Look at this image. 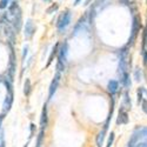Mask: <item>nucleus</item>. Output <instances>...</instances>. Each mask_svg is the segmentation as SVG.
Returning a JSON list of instances; mask_svg holds the SVG:
<instances>
[{
	"label": "nucleus",
	"mask_w": 147,
	"mask_h": 147,
	"mask_svg": "<svg viewBox=\"0 0 147 147\" xmlns=\"http://www.w3.org/2000/svg\"><path fill=\"white\" fill-rule=\"evenodd\" d=\"M67 53H68V44L65 41L61 47L58 50V63H57V69L58 72H63L65 71L66 67V59H67Z\"/></svg>",
	"instance_id": "1"
},
{
	"label": "nucleus",
	"mask_w": 147,
	"mask_h": 147,
	"mask_svg": "<svg viewBox=\"0 0 147 147\" xmlns=\"http://www.w3.org/2000/svg\"><path fill=\"white\" fill-rule=\"evenodd\" d=\"M8 47H9V60H8V79L13 82L14 79V73H16V68H17V63H16V53H14V48H13V44L8 42Z\"/></svg>",
	"instance_id": "2"
},
{
	"label": "nucleus",
	"mask_w": 147,
	"mask_h": 147,
	"mask_svg": "<svg viewBox=\"0 0 147 147\" xmlns=\"http://www.w3.org/2000/svg\"><path fill=\"white\" fill-rule=\"evenodd\" d=\"M69 22H71V12L66 11L63 14L59 16L58 21H57V27L60 32H64L66 30V27L69 25Z\"/></svg>",
	"instance_id": "3"
},
{
	"label": "nucleus",
	"mask_w": 147,
	"mask_h": 147,
	"mask_svg": "<svg viewBox=\"0 0 147 147\" xmlns=\"http://www.w3.org/2000/svg\"><path fill=\"white\" fill-rule=\"evenodd\" d=\"M12 26H13L16 33L18 34L22 27V12H21V8L19 7L17 9V12L14 13V19H13V24H12Z\"/></svg>",
	"instance_id": "4"
},
{
	"label": "nucleus",
	"mask_w": 147,
	"mask_h": 147,
	"mask_svg": "<svg viewBox=\"0 0 147 147\" xmlns=\"http://www.w3.org/2000/svg\"><path fill=\"white\" fill-rule=\"evenodd\" d=\"M60 78H61V74L60 72H57L55 76L51 82V86H50V90H48V99H52V96L54 95V93L57 92V88L59 86V82H60Z\"/></svg>",
	"instance_id": "5"
},
{
	"label": "nucleus",
	"mask_w": 147,
	"mask_h": 147,
	"mask_svg": "<svg viewBox=\"0 0 147 147\" xmlns=\"http://www.w3.org/2000/svg\"><path fill=\"white\" fill-rule=\"evenodd\" d=\"M35 33V26L33 24L32 19H27L26 24H25V27H24V34H25V38L26 39H31L32 36Z\"/></svg>",
	"instance_id": "6"
},
{
	"label": "nucleus",
	"mask_w": 147,
	"mask_h": 147,
	"mask_svg": "<svg viewBox=\"0 0 147 147\" xmlns=\"http://www.w3.org/2000/svg\"><path fill=\"white\" fill-rule=\"evenodd\" d=\"M139 28H140V20L138 17H134L133 18V26H132V34H131V38L128 40V46H131L137 36V33L139 32Z\"/></svg>",
	"instance_id": "7"
},
{
	"label": "nucleus",
	"mask_w": 147,
	"mask_h": 147,
	"mask_svg": "<svg viewBox=\"0 0 147 147\" xmlns=\"http://www.w3.org/2000/svg\"><path fill=\"white\" fill-rule=\"evenodd\" d=\"M4 31H5V35L7 36L8 41H9L11 44H14V42H16V34H17V33H16L13 26H12L9 22H7L6 26H5V28H4Z\"/></svg>",
	"instance_id": "8"
},
{
	"label": "nucleus",
	"mask_w": 147,
	"mask_h": 147,
	"mask_svg": "<svg viewBox=\"0 0 147 147\" xmlns=\"http://www.w3.org/2000/svg\"><path fill=\"white\" fill-rule=\"evenodd\" d=\"M13 100H14V93H7L4 100V105H3V113L6 114L9 111L12 107V104H13Z\"/></svg>",
	"instance_id": "9"
},
{
	"label": "nucleus",
	"mask_w": 147,
	"mask_h": 147,
	"mask_svg": "<svg viewBox=\"0 0 147 147\" xmlns=\"http://www.w3.org/2000/svg\"><path fill=\"white\" fill-rule=\"evenodd\" d=\"M48 113H47V105L45 104L42 107V112H41V117H40V127L42 129H45L48 125Z\"/></svg>",
	"instance_id": "10"
},
{
	"label": "nucleus",
	"mask_w": 147,
	"mask_h": 147,
	"mask_svg": "<svg viewBox=\"0 0 147 147\" xmlns=\"http://www.w3.org/2000/svg\"><path fill=\"white\" fill-rule=\"evenodd\" d=\"M127 122H128V114L126 111H124V108H121L119 112V117L117 119V124L121 125V124H127Z\"/></svg>",
	"instance_id": "11"
},
{
	"label": "nucleus",
	"mask_w": 147,
	"mask_h": 147,
	"mask_svg": "<svg viewBox=\"0 0 147 147\" xmlns=\"http://www.w3.org/2000/svg\"><path fill=\"white\" fill-rule=\"evenodd\" d=\"M86 20H87V13H85V16H84V17H81V18L79 19L78 24H77V25H76V27H74V33H73V35H76V34H78L79 30H82V28H84V26H85V24H86Z\"/></svg>",
	"instance_id": "12"
},
{
	"label": "nucleus",
	"mask_w": 147,
	"mask_h": 147,
	"mask_svg": "<svg viewBox=\"0 0 147 147\" xmlns=\"http://www.w3.org/2000/svg\"><path fill=\"white\" fill-rule=\"evenodd\" d=\"M118 87H119L118 81L111 80V81L108 82V91H109V93H111V94H115L117 91H118Z\"/></svg>",
	"instance_id": "13"
},
{
	"label": "nucleus",
	"mask_w": 147,
	"mask_h": 147,
	"mask_svg": "<svg viewBox=\"0 0 147 147\" xmlns=\"http://www.w3.org/2000/svg\"><path fill=\"white\" fill-rule=\"evenodd\" d=\"M58 50H59V44L57 42L55 45H54V47L52 48V52H51V55H50V58H48V61H47V67L50 66L51 64H52V61H53V59H54V57L58 54Z\"/></svg>",
	"instance_id": "14"
},
{
	"label": "nucleus",
	"mask_w": 147,
	"mask_h": 147,
	"mask_svg": "<svg viewBox=\"0 0 147 147\" xmlns=\"http://www.w3.org/2000/svg\"><path fill=\"white\" fill-rule=\"evenodd\" d=\"M31 91H32V85H31V80L28 78H26L25 80V84H24V94L26 96H28L31 94Z\"/></svg>",
	"instance_id": "15"
},
{
	"label": "nucleus",
	"mask_w": 147,
	"mask_h": 147,
	"mask_svg": "<svg viewBox=\"0 0 147 147\" xmlns=\"http://www.w3.org/2000/svg\"><path fill=\"white\" fill-rule=\"evenodd\" d=\"M139 139H140L139 132L134 133L133 136H132V138H131V140H129V142H128V147H136V145L139 142Z\"/></svg>",
	"instance_id": "16"
},
{
	"label": "nucleus",
	"mask_w": 147,
	"mask_h": 147,
	"mask_svg": "<svg viewBox=\"0 0 147 147\" xmlns=\"http://www.w3.org/2000/svg\"><path fill=\"white\" fill-rule=\"evenodd\" d=\"M7 7H8V13H9L11 16H14V13L17 12V9L19 8V5H18L17 1H12V3H9V5H8Z\"/></svg>",
	"instance_id": "17"
},
{
	"label": "nucleus",
	"mask_w": 147,
	"mask_h": 147,
	"mask_svg": "<svg viewBox=\"0 0 147 147\" xmlns=\"http://www.w3.org/2000/svg\"><path fill=\"white\" fill-rule=\"evenodd\" d=\"M105 134H106V131L105 129H102L101 132H99V134H98V137H96V145H98V147H101L102 146Z\"/></svg>",
	"instance_id": "18"
},
{
	"label": "nucleus",
	"mask_w": 147,
	"mask_h": 147,
	"mask_svg": "<svg viewBox=\"0 0 147 147\" xmlns=\"http://www.w3.org/2000/svg\"><path fill=\"white\" fill-rule=\"evenodd\" d=\"M42 139H44V129H42V128H40V132H39L38 139H36V147H41Z\"/></svg>",
	"instance_id": "19"
},
{
	"label": "nucleus",
	"mask_w": 147,
	"mask_h": 147,
	"mask_svg": "<svg viewBox=\"0 0 147 147\" xmlns=\"http://www.w3.org/2000/svg\"><path fill=\"white\" fill-rule=\"evenodd\" d=\"M114 138H115L114 133H113V132H111V134H109V137H108V140H107V146H106V147H111V146L113 145Z\"/></svg>",
	"instance_id": "20"
},
{
	"label": "nucleus",
	"mask_w": 147,
	"mask_h": 147,
	"mask_svg": "<svg viewBox=\"0 0 147 147\" xmlns=\"http://www.w3.org/2000/svg\"><path fill=\"white\" fill-rule=\"evenodd\" d=\"M139 134H140V139H141V138H144V139H146V140H147V127H145V128L140 129V131H139Z\"/></svg>",
	"instance_id": "21"
},
{
	"label": "nucleus",
	"mask_w": 147,
	"mask_h": 147,
	"mask_svg": "<svg viewBox=\"0 0 147 147\" xmlns=\"http://www.w3.org/2000/svg\"><path fill=\"white\" fill-rule=\"evenodd\" d=\"M27 53H28V46H25L22 50V63H25V59L27 57Z\"/></svg>",
	"instance_id": "22"
},
{
	"label": "nucleus",
	"mask_w": 147,
	"mask_h": 147,
	"mask_svg": "<svg viewBox=\"0 0 147 147\" xmlns=\"http://www.w3.org/2000/svg\"><path fill=\"white\" fill-rule=\"evenodd\" d=\"M57 9H58V4H53L51 7L47 8V13H52V12H54Z\"/></svg>",
	"instance_id": "23"
},
{
	"label": "nucleus",
	"mask_w": 147,
	"mask_h": 147,
	"mask_svg": "<svg viewBox=\"0 0 147 147\" xmlns=\"http://www.w3.org/2000/svg\"><path fill=\"white\" fill-rule=\"evenodd\" d=\"M142 101V88H139L138 91V104H140Z\"/></svg>",
	"instance_id": "24"
},
{
	"label": "nucleus",
	"mask_w": 147,
	"mask_h": 147,
	"mask_svg": "<svg viewBox=\"0 0 147 147\" xmlns=\"http://www.w3.org/2000/svg\"><path fill=\"white\" fill-rule=\"evenodd\" d=\"M30 129H31V136H30V139L34 137V131H35V125L34 124H31L30 125Z\"/></svg>",
	"instance_id": "25"
},
{
	"label": "nucleus",
	"mask_w": 147,
	"mask_h": 147,
	"mask_svg": "<svg viewBox=\"0 0 147 147\" xmlns=\"http://www.w3.org/2000/svg\"><path fill=\"white\" fill-rule=\"evenodd\" d=\"M136 147H147V140L146 141H141V142H138L136 145Z\"/></svg>",
	"instance_id": "26"
},
{
	"label": "nucleus",
	"mask_w": 147,
	"mask_h": 147,
	"mask_svg": "<svg viewBox=\"0 0 147 147\" xmlns=\"http://www.w3.org/2000/svg\"><path fill=\"white\" fill-rule=\"evenodd\" d=\"M125 102L131 107V100H129V98H128V93L127 92L125 93Z\"/></svg>",
	"instance_id": "27"
},
{
	"label": "nucleus",
	"mask_w": 147,
	"mask_h": 147,
	"mask_svg": "<svg viewBox=\"0 0 147 147\" xmlns=\"http://www.w3.org/2000/svg\"><path fill=\"white\" fill-rule=\"evenodd\" d=\"M144 64L147 65V51L144 48Z\"/></svg>",
	"instance_id": "28"
},
{
	"label": "nucleus",
	"mask_w": 147,
	"mask_h": 147,
	"mask_svg": "<svg viewBox=\"0 0 147 147\" xmlns=\"http://www.w3.org/2000/svg\"><path fill=\"white\" fill-rule=\"evenodd\" d=\"M142 109H144L145 113H147V101H146V100L142 101Z\"/></svg>",
	"instance_id": "29"
},
{
	"label": "nucleus",
	"mask_w": 147,
	"mask_h": 147,
	"mask_svg": "<svg viewBox=\"0 0 147 147\" xmlns=\"http://www.w3.org/2000/svg\"><path fill=\"white\" fill-rule=\"evenodd\" d=\"M0 147H5V140H4V138H1V141H0Z\"/></svg>",
	"instance_id": "30"
},
{
	"label": "nucleus",
	"mask_w": 147,
	"mask_h": 147,
	"mask_svg": "<svg viewBox=\"0 0 147 147\" xmlns=\"http://www.w3.org/2000/svg\"><path fill=\"white\" fill-rule=\"evenodd\" d=\"M104 1H105V0H98V1L95 3V6H98V5H101Z\"/></svg>",
	"instance_id": "31"
},
{
	"label": "nucleus",
	"mask_w": 147,
	"mask_h": 147,
	"mask_svg": "<svg viewBox=\"0 0 147 147\" xmlns=\"http://www.w3.org/2000/svg\"><path fill=\"white\" fill-rule=\"evenodd\" d=\"M128 1H129V0H120V3L121 4H125V5H128Z\"/></svg>",
	"instance_id": "32"
},
{
	"label": "nucleus",
	"mask_w": 147,
	"mask_h": 147,
	"mask_svg": "<svg viewBox=\"0 0 147 147\" xmlns=\"http://www.w3.org/2000/svg\"><path fill=\"white\" fill-rule=\"evenodd\" d=\"M80 1H81V0H76V1H74V5H78Z\"/></svg>",
	"instance_id": "33"
},
{
	"label": "nucleus",
	"mask_w": 147,
	"mask_h": 147,
	"mask_svg": "<svg viewBox=\"0 0 147 147\" xmlns=\"http://www.w3.org/2000/svg\"><path fill=\"white\" fill-rule=\"evenodd\" d=\"M90 1H91V0H87V1H86V5H88V4H90Z\"/></svg>",
	"instance_id": "34"
},
{
	"label": "nucleus",
	"mask_w": 147,
	"mask_h": 147,
	"mask_svg": "<svg viewBox=\"0 0 147 147\" xmlns=\"http://www.w3.org/2000/svg\"><path fill=\"white\" fill-rule=\"evenodd\" d=\"M24 147H28V142H27V144H26L25 146H24Z\"/></svg>",
	"instance_id": "35"
},
{
	"label": "nucleus",
	"mask_w": 147,
	"mask_h": 147,
	"mask_svg": "<svg viewBox=\"0 0 147 147\" xmlns=\"http://www.w3.org/2000/svg\"><path fill=\"white\" fill-rule=\"evenodd\" d=\"M44 1H50V0H44Z\"/></svg>",
	"instance_id": "36"
},
{
	"label": "nucleus",
	"mask_w": 147,
	"mask_h": 147,
	"mask_svg": "<svg viewBox=\"0 0 147 147\" xmlns=\"http://www.w3.org/2000/svg\"><path fill=\"white\" fill-rule=\"evenodd\" d=\"M146 3H147V0H146Z\"/></svg>",
	"instance_id": "37"
}]
</instances>
